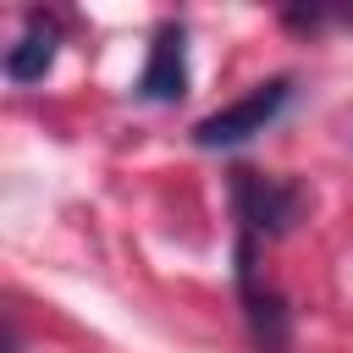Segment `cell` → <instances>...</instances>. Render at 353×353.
I'll return each mask as SVG.
<instances>
[{"mask_svg":"<svg viewBox=\"0 0 353 353\" xmlns=\"http://www.w3.org/2000/svg\"><path fill=\"white\" fill-rule=\"evenodd\" d=\"M232 276H237V298H243V320H248V336L265 347V353H287L292 342V314H287V298L259 276V237L237 232V248H232Z\"/></svg>","mask_w":353,"mask_h":353,"instance_id":"cell-2","label":"cell"},{"mask_svg":"<svg viewBox=\"0 0 353 353\" xmlns=\"http://www.w3.org/2000/svg\"><path fill=\"white\" fill-rule=\"evenodd\" d=\"M287 99H292V77H287V72H281V77H265V83H254L248 94H237L232 105H221V110H210L204 121H193V143H199V149L248 143L254 132H265V127L287 110Z\"/></svg>","mask_w":353,"mask_h":353,"instance_id":"cell-3","label":"cell"},{"mask_svg":"<svg viewBox=\"0 0 353 353\" xmlns=\"http://www.w3.org/2000/svg\"><path fill=\"white\" fill-rule=\"evenodd\" d=\"M309 193L287 176H265L254 165H232V215H237V232L248 237H287L292 221L303 215Z\"/></svg>","mask_w":353,"mask_h":353,"instance_id":"cell-1","label":"cell"},{"mask_svg":"<svg viewBox=\"0 0 353 353\" xmlns=\"http://www.w3.org/2000/svg\"><path fill=\"white\" fill-rule=\"evenodd\" d=\"M132 94L149 105H176L188 94V28L182 22H160L149 33V55H143Z\"/></svg>","mask_w":353,"mask_h":353,"instance_id":"cell-4","label":"cell"},{"mask_svg":"<svg viewBox=\"0 0 353 353\" xmlns=\"http://www.w3.org/2000/svg\"><path fill=\"white\" fill-rule=\"evenodd\" d=\"M55 50H61V17H55V11H28L17 44L6 50V77H11L17 88L44 83V72L55 66Z\"/></svg>","mask_w":353,"mask_h":353,"instance_id":"cell-5","label":"cell"}]
</instances>
